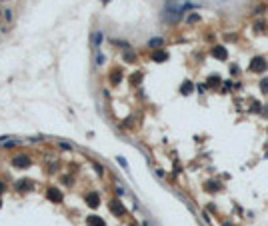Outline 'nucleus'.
Listing matches in <instances>:
<instances>
[{"label":"nucleus","mask_w":268,"mask_h":226,"mask_svg":"<svg viewBox=\"0 0 268 226\" xmlns=\"http://www.w3.org/2000/svg\"><path fill=\"white\" fill-rule=\"evenodd\" d=\"M264 70H266V58L254 56L250 60V72H264Z\"/></svg>","instance_id":"obj_1"},{"label":"nucleus","mask_w":268,"mask_h":226,"mask_svg":"<svg viewBox=\"0 0 268 226\" xmlns=\"http://www.w3.org/2000/svg\"><path fill=\"white\" fill-rule=\"evenodd\" d=\"M212 56L218 58V60H226V58H228V52H226L224 46H214V48H212Z\"/></svg>","instance_id":"obj_2"},{"label":"nucleus","mask_w":268,"mask_h":226,"mask_svg":"<svg viewBox=\"0 0 268 226\" xmlns=\"http://www.w3.org/2000/svg\"><path fill=\"white\" fill-rule=\"evenodd\" d=\"M102 40H104V32H94L92 34V46H94V50H100Z\"/></svg>","instance_id":"obj_3"},{"label":"nucleus","mask_w":268,"mask_h":226,"mask_svg":"<svg viewBox=\"0 0 268 226\" xmlns=\"http://www.w3.org/2000/svg\"><path fill=\"white\" fill-rule=\"evenodd\" d=\"M152 58L156 60V62H164V60L168 58V52H166V50H154Z\"/></svg>","instance_id":"obj_4"},{"label":"nucleus","mask_w":268,"mask_h":226,"mask_svg":"<svg viewBox=\"0 0 268 226\" xmlns=\"http://www.w3.org/2000/svg\"><path fill=\"white\" fill-rule=\"evenodd\" d=\"M48 198H50V200H54V202H60V200H62V194L52 188V190H48Z\"/></svg>","instance_id":"obj_5"},{"label":"nucleus","mask_w":268,"mask_h":226,"mask_svg":"<svg viewBox=\"0 0 268 226\" xmlns=\"http://www.w3.org/2000/svg\"><path fill=\"white\" fill-rule=\"evenodd\" d=\"M110 208H112V212H114V214H124V206H122V204H120V202H112L110 204Z\"/></svg>","instance_id":"obj_6"},{"label":"nucleus","mask_w":268,"mask_h":226,"mask_svg":"<svg viewBox=\"0 0 268 226\" xmlns=\"http://www.w3.org/2000/svg\"><path fill=\"white\" fill-rule=\"evenodd\" d=\"M86 202L90 204L92 208H96V206H98V202H100V200H98V194H88V196H86Z\"/></svg>","instance_id":"obj_7"},{"label":"nucleus","mask_w":268,"mask_h":226,"mask_svg":"<svg viewBox=\"0 0 268 226\" xmlns=\"http://www.w3.org/2000/svg\"><path fill=\"white\" fill-rule=\"evenodd\" d=\"M14 164H16V166H28L30 160L26 158V156H16V158H14Z\"/></svg>","instance_id":"obj_8"},{"label":"nucleus","mask_w":268,"mask_h":226,"mask_svg":"<svg viewBox=\"0 0 268 226\" xmlns=\"http://www.w3.org/2000/svg\"><path fill=\"white\" fill-rule=\"evenodd\" d=\"M192 88H194V86H192V82H184V84H182V88H180V92L184 94V96H188V94L192 92Z\"/></svg>","instance_id":"obj_9"},{"label":"nucleus","mask_w":268,"mask_h":226,"mask_svg":"<svg viewBox=\"0 0 268 226\" xmlns=\"http://www.w3.org/2000/svg\"><path fill=\"white\" fill-rule=\"evenodd\" d=\"M162 44H164V40H162V38H152V40L148 42V46H150V48H160Z\"/></svg>","instance_id":"obj_10"},{"label":"nucleus","mask_w":268,"mask_h":226,"mask_svg":"<svg viewBox=\"0 0 268 226\" xmlns=\"http://www.w3.org/2000/svg\"><path fill=\"white\" fill-rule=\"evenodd\" d=\"M94 52H96L94 64H96V66H102V62H104V56H102V52H100V50H94Z\"/></svg>","instance_id":"obj_11"},{"label":"nucleus","mask_w":268,"mask_h":226,"mask_svg":"<svg viewBox=\"0 0 268 226\" xmlns=\"http://www.w3.org/2000/svg\"><path fill=\"white\" fill-rule=\"evenodd\" d=\"M4 20L6 22H12V20H14V12H12L10 8H4Z\"/></svg>","instance_id":"obj_12"},{"label":"nucleus","mask_w":268,"mask_h":226,"mask_svg":"<svg viewBox=\"0 0 268 226\" xmlns=\"http://www.w3.org/2000/svg\"><path fill=\"white\" fill-rule=\"evenodd\" d=\"M88 222L94 224V226H104V222H102L100 218H96V216H90V218H88Z\"/></svg>","instance_id":"obj_13"},{"label":"nucleus","mask_w":268,"mask_h":226,"mask_svg":"<svg viewBox=\"0 0 268 226\" xmlns=\"http://www.w3.org/2000/svg\"><path fill=\"white\" fill-rule=\"evenodd\" d=\"M218 82H220V76H216V74H214V76L208 78V86H216Z\"/></svg>","instance_id":"obj_14"},{"label":"nucleus","mask_w":268,"mask_h":226,"mask_svg":"<svg viewBox=\"0 0 268 226\" xmlns=\"http://www.w3.org/2000/svg\"><path fill=\"white\" fill-rule=\"evenodd\" d=\"M260 90H262L264 94L268 92V78H262V80H260Z\"/></svg>","instance_id":"obj_15"},{"label":"nucleus","mask_w":268,"mask_h":226,"mask_svg":"<svg viewBox=\"0 0 268 226\" xmlns=\"http://www.w3.org/2000/svg\"><path fill=\"white\" fill-rule=\"evenodd\" d=\"M94 168H96V172H98V174H104V168H102L100 164H96V162H94Z\"/></svg>","instance_id":"obj_16"},{"label":"nucleus","mask_w":268,"mask_h":226,"mask_svg":"<svg viewBox=\"0 0 268 226\" xmlns=\"http://www.w3.org/2000/svg\"><path fill=\"white\" fill-rule=\"evenodd\" d=\"M198 18H200V16H198V14H190V16H188V22H196Z\"/></svg>","instance_id":"obj_17"},{"label":"nucleus","mask_w":268,"mask_h":226,"mask_svg":"<svg viewBox=\"0 0 268 226\" xmlns=\"http://www.w3.org/2000/svg\"><path fill=\"white\" fill-rule=\"evenodd\" d=\"M60 146H62L64 150H72V144H68V142H60Z\"/></svg>","instance_id":"obj_18"},{"label":"nucleus","mask_w":268,"mask_h":226,"mask_svg":"<svg viewBox=\"0 0 268 226\" xmlns=\"http://www.w3.org/2000/svg\"><path fill=\"white\" fill-rule=\"evenodd\" d=\"M116 194H118V196H124V188H122V186H118V188H116Z\"/></svg>","instance_id":"obj_19"},{"label":"nucleus","mask_w":268,"mask_h":226,"mask_svg":"<svg viewBox=\"0 0 268 226\" xmlns=\"http://www.w3.org/2000/svg\"><path fill=\"white\" fill-rule=\"evenodd\" d=\"M206 188H210V190H216V188H218V184H214V182H208V184H206Z\"/></svg>","instance_id":"obj_20"},{"label":"nucleus","mask_w":268,"mask_h":226,"mask_svg":"<svg viewBox=\"0 0 268 226\" xmlns=\"http://www.w3.org/2000/svg\"><path fill=\"white\" fill-rule=\"evenodd\" d=\"M124 58H126V60H128V62H132V60H134V56H132V54H130V52H126V54H124Z\"/></svg>","instance_id":"obj_21"},{"label":"nucleus","mask_w":268,"mask_h":226,"mask_svg":"<svg viewBox=\"0 0 268 226\" xmlns=\"http://www.w3.org/2000/svg\"><path fill=\"white\" fill-rule=\"evenodd\" d=\"M118 162H120V164H122V166H124V168H128V164H126V160H124V158H122V156H120V158H118Z\"/></svg>","instance_id":"obj_22"},{"label":"nucleus","mask_w":268,"mask_h":226,"mask_svg":"<svg viewBox=\"0 0 268 226\" xmlns=\"http://www.w3.org/2000/svg\"><path fill=\"white\" fill-rule=\"evenodd\" d=\"M0 20H4V10L0 8Z\"/></svg>","instance_id":"obj_23"},{"label":"nucleus","mask_w":268,"mask_h":226,"mask_svg":"<svg viewBox=\"0 0 268 226\" xmlns=\"http://www.w3.org/2000/svg\"><path fill=\"white\" fill-rule=\"evenodd\" d=\"M102 2H104V4H108V2H110V0H102Z\"/></svg>","instance_id":"obj_24"},{"label":"nucleus","mask_w":268,"mask_h":226,"mask_svg":"<svg viewBox=\"0 0 268 226\" xmlns=\"http://www.w3.org/2000/svg\"><path fill=\"white\" fill-rule=\"evenodd\" d=\"M0 30H2V32H4V28H2V26H0Z\"/></svg>","instance_id":"obj_25"},{"label":"nucleus","mask_w":268,"mask_h":226,"mask_svg":"<svg viewBox=\"0 0 268 226\" xmlns=\"http://www.w3.org/2000/svg\"><path fill=\"white\" fill-rule=\"evenodd\" d=\"M130 226H136V224H130Z\"/></svg>","instance_id":"obj_26"}]
</instances>
